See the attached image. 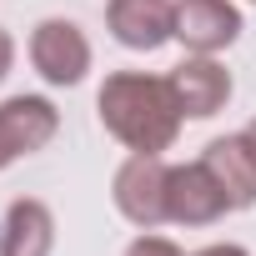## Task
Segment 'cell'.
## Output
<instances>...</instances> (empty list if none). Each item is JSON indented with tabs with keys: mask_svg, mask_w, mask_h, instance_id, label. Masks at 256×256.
Instances as JSON below:
<instances>
[{
	"mask_svg": "<svg viewBox=\"0 0 256 256\" xmlns=\"http://www.w3.org/2000/svg\"><path fill=\"white\" fill-rule=\"evenodd\" d=\"M110 36L126 50H161L176 40V6L171 0H110Z\"/></svg>",
	"mask_w": 256,
	"mask_h": 256,
	"instance_id": "obj_8",
	"label": "cell"
},
{
	"mask_svg": "<svg viewBox=\"0 0 256 256\" xmlns=\"http://www.w3.org/2000/svg\"><path fill=\"white\" fill-rule=\"evenodd\" d=\"M196 256H246L241 246H206V251H196Z\"/></svg>",
	"mask_w": 256,
	"mask_h": 256,
	"instance_id": "obj_13",
	"label": "cell"
},
{
	"mask_svg": "<svg viewBox=\"0 0 256 256\" xmlns=\"http://www.w3.org/2000/svg\"><path fill=\"white\" fill-rule=\"evenodd\" d=\"M211 166V176L221 181V191L231 196V211H246L256 206V141L241 131V136H221L206 146L201 156Z\"/></svg>",
	"mask_w": 256,
	"mask_h": 256,
	"instance_id": "obj_9",
	"label": "cell"
},
{
	"mask_svg": "<svg viewBox=\"0 0 256 256\" xmlns=\"http://www.w3.org/2000/svg\"><path fill=\"white\" fill-rule=\"evenodd\" d=\"M251 6H256V0H251Z\"/></svg>",
	"mask_w": 256,
	"mask_h": 256,
	"instance_id": "obj_15",
	"label": "cell"
},
{
	"mask_svg": "<svg viewBox=\"0 0 256 256\" xmlns=\"http://www.w3.org/2000/svg\"><path fill=\"white\" fill-rule=\"evenodd\" d=\"M226 211H231V196L221 191V181L211 176L206 161L171 166V176H166V221H176V226H211Z\"/></svg>",
	"mask_w": 256,
	"mask_h": 256,
	"instance_id": "obj_3",
	"label": "cell"
},
{
	"mask_svg": "<svg viewBox=\"0 0 256 256\" xmlns=\"http://www.w3.org/2000/svg\"><path fill=\"white\" fill-rule=\"evenodd\" d=\"M166 176H171V166L161 156H136V151L116 171V206L131 226L156 231L166 221Z\"/></svg>",
	"mask_w": 256,
	"mask_h": 256,
	"instance_id": "obj_2",
	"label": "cell"
},
{
	"mask_svg": "<svg viewBox=\"0 0 256 256\" xmlns=\"http://www.w3.org/2000/svg\"><path fill=\"white\" fill-rule=\"evenodd\" d=\"M166 80H171V90L181 100V116H191V120H211L231 100V76H226V66L216 56H191Z\"/></svg>",
	"mask_w": 256,
	"mask_h": 256,
	"instance_id": "obj_7",
	"label": "cell"
},
{
	"mask_svg": "<svg viewBox=\"0 0 256 256\" xmlns=\"http://www.w3.org/2000/svg\"><path fill=\"white\" fill-rule=\"evenodd\" d=\"M241 36V10L231 0H176V40L196 56H216Z\"/></svg>",
	"mask_w": 256,
	"mask_h": 256,
	"instance_id": "obj_6",
	"label": "cell"
},
{
	"mask_svg": "<svg viewBox=\"0 0 256 256\" xmlns=\"http://www.w3.org/2000/svg\"><path fill=\"white\" fill-rule=\"evenodd\" d=\"M246 136H251V141H256V120H251V131H246Z\"/></svg>",
	"mask_w": 256,
	"mask_h": 256,
	"instance_id": "obj_14",
	"label": "cell"
},
{
	"mask_svg": "<svg viewBox=\"0 0 256 256\" xmlns=\"http://www.w3.org/2000/svg\"><path fill=\"white\" fill-rule=\"evenodd\" d=\"M60 131V110L46 96H10L0 106V171L20 156H36Z\"/></svg>",
	"mask_w": 256,
	"mask_h": 256,
	"instance_id": "obj_4",
	"label": "cell"
},
{
	"mask_svg": "<svg viewBox=\"0 0 256 256\" xmlns=\"http://www.w3.org/2000/svg\"><path fill=\"white\" fill-rule=\"evenodd\" d=\"M96 106H100V126L120 146H131L136 156L171 151L181 120H186L171 80L166 76H146V70H116V76H106Z\"/></svg>",
	"mask_w": 256,
	"mask_h": 256,
	"instance_id": "obj_1",
	"label": "cell"
},
{
	"mask_svg": "<svg viewBox=\"0 0 256 256\" xmlns=\"http://www.w3.org/2000/svg\"><path fill=\"white\" fill-rule=\"evenodd\" d=\"M56 246V221L40 201H16L6 211V231H0V256H50Z\"/></svg>",
	"mask_w": 256,
	"mask_h": 256,
	"instance_id": "obj_10",
	"label": "cell"
},
{
	"mask_svg": "<svg viewBox=\"0 0 256 256\" xmlns=\"http://www.w3.org/2000/svg\"><path fill=\"white\" fill-rule=\"evenodd\" d=\"M10 66H16V40H10V30L0 26V80L10 76Z\"/></svg>",
	"mask_w": 256,
	"mask_h": 256,
	"instance_id": "obj_12",
	"label": "cell"
},
{
	"mask_svg": "<svg viewBox=\"0 0 256 256\" xmlns=\"http://www.w3.org/2000/svg\"><path fill=\"white\" fill-rule=\"evenodd\" d=\"M30 66L50 86H80L90 70V40L76 20H40L30 36Z\"/></svg>",
	"mask_w": 256,
	"mask_h": 256,
	"instance_id": "obj_5",
	"label": "cell"
},
{
	"mask_svg": "<svg viewBox=\"0 0 256 256\" xmlns=\"http://www.w3.org/2000/svg\"><path fill=\"white\" fill-rule=\"evenodd\" d=\"M126 256H186V251L176 241H166V236H136Z\"/></svg>",
	"mask_w": 256,
	"mask_h": 256,
	"instance_id": "obj_11",
	"label": "cell"
}]
</instances>
